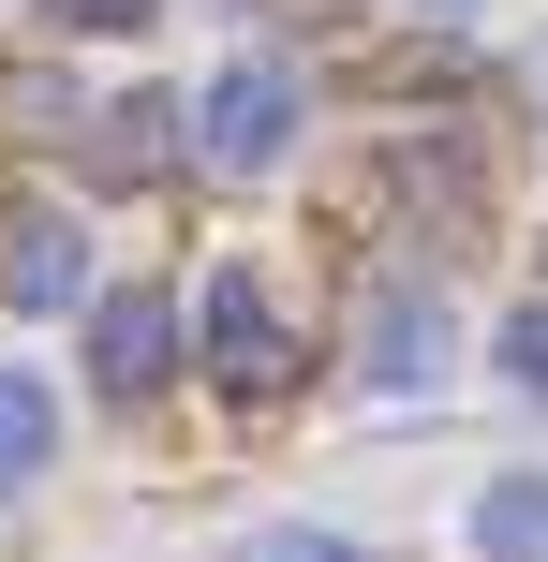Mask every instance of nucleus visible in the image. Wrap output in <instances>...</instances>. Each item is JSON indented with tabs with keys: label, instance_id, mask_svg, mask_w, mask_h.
<instances>
[{
	"label": "nucleus",
	"instance_id": "obj_1",
	"mask_svg": "<svg viewBox=\"0 0 548 562\" xmlns=\"http://www.w3.org/2000/svg\"><path fill=\"white\" fill-rule=\"evenodd\" d=\"M193 340H208V385H237V400H282V385H297L282 296H267L253 267H208V296H193Z\"/></svg>",
	"mask_w": 548,
	"mask_h": 562
},
{
	"label": "nucleus",
	"instance_id": "obj_2",
	"mask_svg": "<svg viewBox=\"0 0 548 562\" xmlns=\"http://www.w3.org/2000/svg\"><path fill=\"white\" fill-rule=\"evenodd\" d=\"M178 119H193V148H208L223 178H267V164L297 148V75H282V59H223L208 104H178Z\"/></svg>",
	"mask_w": 548,
	"mask_h": 562
},
{
	"label": "nucleus",
	"instance_id": "obj_3",
	"mask_svg": "<svg viewBox=\"0 0 548 562\" xmlns=\"http://www.w3.org/2000/svg\"><path fill=\"white\" fill-rule=\"evenodd\" d=\"M164 370H178V296L134 281V296L89 311V385H104V400H164Z\"/></svg>",
	"mask_w": 548,
	"mask_h": 562
},
{
	"label": "nucleus",
	"instance_id": "obj_4",
	"mask_svg": "<svg viewBox=\"0 0 548 562\" xmlns=\"http://www.w3.org/2000/svg\"><path fill=\"white\" fill-rule=\"evenodd\" d=\"M356 340H371V385H385V400L445 385V296H430V281H385V296H371V326H356Z\"/></svg>",
	"mask_w": 548,
	"mask_h": 562
},
{
	"label": "nucleus",
	"instance_id": "obj_5",
	"mask_svg": "<svg viewBox=\"0 0 548 562\" xmlns=\"http://www.w3.org/2000/svg\"><path fill=\"white\" fill-rule=\"evenodd\" d=\"M75 281H89V237L59 223V207H15V223H0V296L15 311H75Z\"/></svg>",
	"mask_w": 548,
	"mask_h": 562
},
{
	"label": "nucleus",
	"instance_id": "obj_6",
	"mask_svg": "<svg viewBox=\"0 0 548 562\" xmlns=\"http://www.w3.org/2000/svg\"><path fill=\"white\" fill-rule=\"evenodd\" d=\"M75 119H89V178H104V193H134V178L178 164V104H164V89H134V104H75Z\"/></svg>",
	"mask_w": 548,
	"mask_h": 562
},
{
	"label": "nucleus",
	"instance_id": "obj_7",
	"mask_svg": "<svg viewBox=\"0 0 548 562\" xmlns=\"http://www.w3.org/2000/svg\"><path fill=\"white\" fill-rule=\"evenodd\" d=\"M45 459H59V385L45 370H0V504L45 488Z\"/></svg>",
	"mask_w": 548,
	"mask_h": 562
},
{
	"label": "nucleus",
	"instance_id": "obj_8",
	"mask_svg": "<svg viewBox=\"0 0 548 562\" xmlns=\"http://www.w3.org/2000/svg\"><path fill=\"white\" fill-rule=\"evenodd\" d=\"M474 548L490 562H548V474H490L474 488Z\"/></svg>",
	"mask_w": 548,
	"mask_h": 562
},
{
	"label": "nucleus",
	"instance_id": "obj_9",
	"mask_svg": "<svg viewBox=\"0 0 548 562\" xmlns=\"http://www.w3.org/2000/svg\"><path fill=\"white\" fill-rule=\"evenodd\" d=\"M237 562H371L356 533H312V518H282V533H237Z\"/></svg>",
	"mask_w": 548,
	"mask_h": 562
},
{
	"label": "nucleus",
	"instance_id": "obj_10",
	"mask_svg": "<svg viewBox=\"0 0 548 562\" xmlns=\"http://www.w3.org/2000/svg\"><path fill=\"white\" fill-rule=\"evenodd\" d=\"M0 134H75V104H59V75H0Z\"/></svg>",
	"mask_w": 548,
	"mask_h": 562
},
{
	"label": "nucleus",
	"instance_id": "obj_11",
	"mask_svg": "<svg viewBox=\"0 0 548 562\" xmlns=\"http://www.w3.org/2000/svg\"><path fill=\"white\" fill-rule=\"evenodd\" d=\"M504 385L548 400V296H534V311H504Z\"/></svg>",
	"mask_w": 548,
	"mask_h": 562
},
{
	"label": "nucleus",
	"instance_id": "obj_12",
	"mask_svg": "<svg viewBox=\"0 0 548 562\" xmlns=\"http://www.w3.org/2000/svg\"><path fill=\"white\" fill-rule=\"evenodd\" d=\"M45 15H59V30H148L164 0H45Z\"/></svg>",
	"mask_w": 548,
	"mask_h": 562
},
{
	"label": "nucleus",
	"instance_id": "obj_13",
	"mask_svg": "<svg viewBox=\"0 0 548 562\" xmlns=\"http://www.w3.org/2000/svg\"><path fill=\"white\" fill-rule=\"evenodd\" d=\"M415 15H474V0H415Z\"/></svg>",
	"mask_w": 548,
	"mask_h": 562
}]
</instances>
